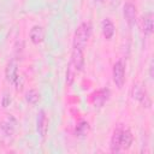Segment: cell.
<instances>
[{
  "label": "cell",
  "instance_id": "30bf717a",
  "mask_svg": "<svg viewBox=\"0 0 154 154\" xmlns=\"http://www.w3.org/2000/svg\"><path fill=\"white\" fill-rule=\"evenodd\" d=\"M29 36H30V41L34 45H38L45 38V29L41 25H35V26H32L30 29Z\"/></svg>",
  "mask_w": 154,
  "mask_h": 154
},
{
  "label": "cell",
  "instance_id": "52a82bcc",
  "mask_svg": "<svg viewBox=\"0 0 154 154\" xmlns=\"http://www.w3.org/2000/svg\"><path fill=\"white\" fill-rule=\"evenodd\" d=\"M73 67L77 70V72L82 71L84 66V55H83V49L78 47H73L72 53H71V61H70Z\"/></svg>",
  "mask_w": 154,
  "mask_h": 154
},
{
  "label": "cell",
  "instance_id": "8fae6325",
  "mask_svg": "<svg viewBox=\"0 0 154 154\" xmlns=\"http://www.w3.org/2000/svg\"><path fill=\"white\" fill-rule=\"evenodd\" d=\"M101 31H102V35L105 36L106 40H111L113 37L114 31H116V26L109 18H105L101 22Z\"/></svg>",
  "mask_w": 154,
  "mask_h": 154
},
{
  "label": "cell",
  "instance_id": "3957f363",
  "mask_svg": "<svg viewBox=\"0 0 154 154\" xmlns=\"http://www.w3.org/2000/svg\"><path fill=\"white\" fill-rule=\"evenodd\" d=\"M124 79H125V65L122 60H118L113 65V82L120 89L124 84Z\"/></svg>",
  "mask_w": 154,
  "mask_h": 154
},
{
  "label": "cell",
  "instance_id": "7c38bea8",
  "mask_svg": "<svg viewBox=\"0 0 154 154\" xmlns=\"http://www.w3.org/2000/svg\"><path fill=\"white\" fill-rule=\"evenodd\" d=\"M132 141H134V137H132L131 131L129 129L122 128V131H120V149H129L132 144Z\"/></svg>",
  "mask_w": 154,
  "mask_h": 154
},
{
  "label": "cell",
  "instance_id": "d6986e66",
  "mask_svg": "<svg viewBox=\"0 0 154 154\" xmlns=\"http://www.w3.org/2000/svg\"><path fill=\"white\" fill-rule=\"evenodd\" d=\"M120 1H122V0H111V4H112V6H116V7H117V6L120 4Z\"/></svg>",
  "mask_w": 154,
  "mask_h": 154
},
{
  "label": "cell",
  "instance_id": "ac0fdd59",
  "mask_svg": "<svg viewBox=\"0 0 154 154\" xmlns=\"http://www.w3.org/2000/svg\"><path fill=\"white\" fill-rule=\"evenodd\" d=\"M10 101H11V100H10L8 95H5V96H4V102H2V106H4V107H6V106L10 103Z\"/></svg>",
  "mask_w": 154,
  "mask_h": 154
},
{
  "label": "cell",
  "instance_id": "ba28073f",
  "mask_svg": "<svg viewBox=\"0 0 154 154\" xmlns=\"http://www.w3.org/2000/svg\"><path fill=\"white\" fill-rule=\"evenodd\" d=\"M124 18L128 23L129 26H134L136 24V18H137V12H136V6L131 2H126L124 5Z\"/></svg>",
  "mask_w": 154,
  "mask_h": 154
},
{
  "label": "cell",
  "instance_id": "5b68a950",
  "mask_svg": "<svg viewBox=\"0 0 154 154\" xmlns=\"http://www.w3.org/2000/svg\"><path fill=\"white\" fill-rule=\"evenodd\" d=\"M109 95H111V91L108 88H103V89H100L97 91H95L93 95H91V102L95 107H102L109 99Z\"/></svg>",
  "mask_w": 154,
  "mask_h": 154
},
{
  "label": "cell",
  "instance_id": "2e32d148",
  "mask_svg": "<svg viewBox=\"0 0 154 154\" xmlns=\"http://www.w3.org/2000/svg\"><path fill=\"white\" fill-rule=\"evenodd\" d=\"M88 131H89V124H88V122H84V120L81 122L75 129L76 136H85L88 134Z\"/></svg>",
  "mask_w": 154,
  "mask_h": 154
},
{
  "label": "cell",
  "instance_id": "9c48e42d",
  "mask_svg": "<svg viewBox=\"0 0 154 154\" xmlns=\"http://www.w3.org/2000/svg\"><path fill=\"white\" fill-rule=\"evenodd\" d=\"M16 125H17V120L11 114H7L6 119H4L0 124V129L6 136H12L16 131Z\"/></svg>",
  "mask_w": 154,
  "mask_h": 154
},
{
  "label": "cell",
  "instance_id": "6da1fadb",
  "mask_svg": "<svg viewBox=\"0 0 154 154\" xmlns=\"http://www.w3.org/2000/svg\"><path fill=\"white\" fill-rule=\"evenodd\" d=\"M91 24L89 22H84L82 23L73 36V47H78V48H84L85 45L88 43L90 36H91Z\"/></svg>",
  "mask_w": 154,
  "mask_h": 154
},
{
  "label": "cell",
  "instance_id": "ffe728a7",
  "mask_svg": "<svg viewBox=\"0 0 154 154\" xmlns=\"http://www.w3.org/2000/svg\"><path fill=\"white\" fill-rule=\"evenodd\" d=\"M95 1H99V2H101V1H103V0H95Z\"/></svg>",
  "mask_w": 154,
  "mask_h": 154
},
{
  "label": "cell",
  "instance_id": "8992f818",
  "mask_svg": "<svg viewBox=\"0 0 154 154\" xmlns=\"http://www.w3.org/2000/svg\"><path fill=\"white\" fill-rule=\"evenodd\" d=\"M36 129H37V132L38 135L45 138L47 132H48V118H47V114L43 109H41L37 114V119H36Z\"/></svg>",
  "mask_w": 154,
  "mask_h": 154
},
{
  "label": "cell",
  "instance_id": "277c9868",
  "mask_svg": "<svg viewBox=\"0 0 154 154\" xmlns=\"http://www.w3.org/2000/svg\"><path fill=\"white\" fill-rule=\"evenodd\" d=\"M132 97L136 99L137 101H140L144 107H150V105H152V101H150L148 93L140 84H135L132 87Z\"/></svg>",
  "mask_w": 154,
  "mask_h": 154
},
{
  "label": "cell",
  "instance_id": "5bb4252c",
  "mask_svg": "<svg viewBox=\"0 0 154 154\" xmlns=\"http://www.w3.org/2000/svg\"><path fill=\"white\" fill-rule=\"evenodd\" d=\"M153 14L152 13H147L143 18V31H144V35L149 36L153 34Z\"/></svg>",
  "mask_w": 154,
  "mask_h": 154
},
{
  "label": "cell",
  "instance_id": "7a4b0ae2",
  "mask_svg": "<svg viewBox=\"0 0 154 154\" xmlns=\"http://www.w3.org/2000/svg\"><path fill=\"white\" fill-rule=\"evenodd\" d=\"M5 77H6V81L11 84H17L18 83V79H19L18 65H17V61L14 59H12L7 63L6 69H5Z\"/></svg>",
  "mask_w": 154,
  "mask_h": 154
},
{
  "label": "cell",
  "instance_id": "e0dca14e",
  "mask_svg": "<svg viewBox=\"0 0 154 154\" xmlns=\"http://www.w3.org/2000/svg\"><path fill=\"white\" fill-rule=\"evenodd\" d=\"M76 73H77V70H76V69L73 67V65L70 63V64H69V67H67V71H66V83H67L69 85L72 84Z\"/></svg>",
  "mask_w": 154,
  "mask_h": 154
},
{
  "label": "cell",
  "instance_id": "4fadbf2b",
  "mask_svg": "<svg viewBox=\"0 0 154 154\" xmlns=\"http://www.w3.org/2000/svg\"><path fill=\"white\" fill-rule=\"evenodd\" d=\"M120 131H122V128L118 126L114 131H113V135L111 137V152L112 153H118L120 152Z\"/></svg>",
  "mask_w": 154,
  "mask_h": 154
},
{
  "label": "cell",
  "instance_id": "9a60e30c",
  "mask_svg": "<svg viewBox=\"0 0 154 154\" xmlns=\"http://www.w3.org/2000/svg\"><path fill=\"white\" fill-rule=\"evenodd\" d=\"M25 99L30 105H37V102L40 101V94L35 89H30L25 94Z\"/></svg>",
  "mask_w": 154,
  "mask_h": 154
}]
</instances>
